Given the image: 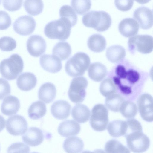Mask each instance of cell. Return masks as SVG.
<instances>
[{
	"label": "cell",
	"mask_w": 153,
	"mask_h": 153,
	"mask_svg": "<svg viewBox=\"0 0 153 153\" xmlns=\"http://www.w3.org/2000/svg\"><path fill=\"white\" fill-rule=\"evenodd\" d=\"M134 0H115L114 3L116 8L122 11H127L132 7Z\"/></svg>",
	"instance_id": "42"
},
{
	"label": "cell",
	"mask_w": 153,
	"mask_h": 153,
	"mask_svg": "<svg viewBox=\"0 0 153 153\" xmlns=\"http://www.w3.org/2000/svg\"><path fill=\"white\" fill-rule=\"evenodd\" d=\"M37 79L36 76L30 72H24L18 78L16 84L18 88L24 91H28L36 86Z\"/></svg>",
	"instance_id": "19"
},
{
	"label": "cell",
	"mask_w": 153,
	"mask_h": 153,
	"mask_svg": "<svg viewBox=\"0 0 153 153\" xmlns=\"http://www.w3.org/2000/svg\"><path fill=\"white\" fill-rule=\"evenodd\" d=\"M24 6L28 14L35 16L42 12L44 4L42 0H25L24 2Z\"/></svg>",
	"instance_id": "30"
},
{
	"label": "cell",
	"mask_w": 153,
	"mask_h": 153,
	"mask_svg": "<svg viewBox=\"0 0 153 153\" xmlns=\"http://www.w3.org/2000/svg\"><path fill=\"white\" fill-rule=\"evenodd\" d=\"M3 118V117L1 115H0V121Z\"/></svg>",
	"instance_id": "45"
},
{
	"label": "cell",
	"mask_w": 153,
	"mask_h": 153,
	"mask_svg": "<svg viewBox=\"0 0 153 153\" xmlns=\"http://www.w3.org/2000/svg\"><path fill=\"white\" fill-rule=\"evenodd\" d=\"M127 126L126 121L117 120L110 122L108 125L107 129L111 136L117 137L125 135Z\"/></svg>",
	"instance_id": "26"
},
{
	"label": "cell",
	"mask_w": 153,
	"mask_h": 153,
	"mask_svg": "<svg viewBox=\"0 0 153 153\" xmlns=\"http://www.w3.org/2000/svg\"><path fill=\"white\" fill-rule=\"evenodd\" d=\"M125 137L128 147L132 152H143L147 150L150 146L149 138L142 131L134 132Z\"/></svg>",
	"instance_id": "7"
},
{
	"label": "cell",
	"mask_w": 153,
	"mask_h": 153,
	"mask_svg": "<svg viewBox=\"0 0 153 153\" xmlns=\"http://www.w3.org/2000/svg\"><path fill=\"white\" fill-rule=\"evenodd\" d=\"M1 0H0V4H1Z\"/></svg>",
	"instance_id": "46"
},
{
	"label": "cell",
	"mask_w": 153,
	"mask_h": 153,
	"mask_svg": "<svg viewBox=\"0 0 153 153\" xmlns=\"http://www.w3.org/2000/svg\"><path fill=\"white\" fill-rule=\"evenodd\" d=\"M128 45L131 51L136 50L143 54L149 53L153 50V38L147 35H137L129 39Z\"/></svg>",
	"instance_id": "8"
},
{
	"label": "cell",
	"mask_w": 153,
	"mask_h": 153,
	"mask_svg": "<svg viewBox=\"0 0 153 153\" xmlns=\"http://www.w3.org/2000/svg\"><path fill=\"white\" fill-rule=\"evenodd\" d=\"M135 1L140 4H144L149 2L151 0H135Z\"/></svg>",
	"instance_id": "44"
},
{
	"label": "cell",
	"mask_w": 153,
	"mask_h": 153,
	"mask_svg": "<svg viewBox=\"0 0 153 153\" xmlns=\"http://www.w3.org/2000/svg\"><path fill=\"white\" fill-rule=\"evenodd\" d=\"M16 46V42L13 38L5 36L0 38V49L2 51H11L14 49Z\"/></svg>",
	"instance_id": "37"
},
{
	"label": "cell",
	"mask_w": 153,
	"mask_h": 153,
	"mask_svg": "<svg viewBox=\"0 0 153 153\" xmlns=\"http://www.w3.org/2000/svg\"><path fill=\"white\" fill-rule=\"evenodd\" d=\"M91 112L88 108L85 105L78 104L73 108L71 115L77 122L84 123L87 121L89 118Z\"/></svg>",
	"instance_id": "23"
},
{
	"label": "cell",
	"mask_w": 153,
	"mask_h": 153,
	"mask_svg": "<svg viewBox=\"0 0 153 153\" xmlns=\"http://www.w3.org/2000/svg\"><path fill=\"white\" fill-rule=\"evenodd\" d=\"M100 91L101 94L107 97L117 92V88L113 80L111 78L105 79L101 83Z\"/></svg>",
	"instance_id": "34"
},
{
	"label": "cell",
	"mask_w": 153,
	"mask_h": 153,
	"mask_svg": "<svg viewBox=\"0 0 153 153\" xmlns=\"http://www.w3.org/2000/svg\"><path fill=\"white\" fill-rule=\"evenodd\" d=\"M71 5L75 11L79 15H83L91 8V0H71Z\"/></svg>",
	"instance_id": "36"
},
{
	"label": "cell",
	"mask_w": 153,
	"mask_h": 153,
	"mask_svg": "<svg viewBox=\"0 0 153 153\" xmlns=\"http://www.w3.org/2000/svg\"><path fill=\"white\" fill-rule=\"evenodd\" d=\"M89 48L95 52L103 51L106 47V42L104 37L99 34H94L89 37L87 41Z\"/></svg>",
	"instance_id": "25"
},
{
	"label": "cell",
	"mask_w": 153,
	"mask_h": 153,
	"mask_svg": "<svg viewBox=\"0 0 153 153\" xmlns=\"http://www.w3.org/2000/svg\"><path fill=\"white\" fill-rule=\"evenodd\" d=\"M27 48L32 56L38 57L43 54L46 51L45 41L41 36L33 35L30 36L27 42Z\"/></svg>",
	"instance_id": "12"
},
{
	"label": "cell",
	"mask_w": 153,
	"mask_h": 153,
	"mask_svg": "<svg viewBox=\"0 0 153 153\" xmlns=\"http://www.w3.org/2000/svg\"><path fill=\"white\" fill-rule=\"evenodd\" d=\"M20 107V101L16 97L9 95L3 100L1 106V111L5 115L11 116L16 113Z\"/></svg>",
	"instance_id": "20"
},
{
	"label": "cell",
	"mask_w": 153,
	"mask_h": 153,
	"mask_svg": "<svg viewBox=\"0 0 153 153\" xmlns=\"http://www.w3.org/2000/svg\"><path fill=\"white\" fill-rule=\"evenodd\" d=\"M28 124L26 119L22 116L16 114L8 118L6 123L8 132L13 136L24 134L27 130Z\"/></svg>",
	"instance_id": "10"
},
{
	"label": "cell",
	"mask_w": 153,
	"mask_h": 153,
	"mask_svg": "<svg viewBox=\"0 0 153 153\" xmlns=\"http://www.w3.org/2000/svg\"><path fill=\"white\" fill-rule=\"evenodd\" d=\"M88 85V81L84 76L73 78L68 91V95L71 100L75 103L83 102L86 96L85 89Z\"/></svg>",
	"instance_id": "6"
},
{
	"label": "cell",
	"mask_w": 153,
	"mask_h": 153,
	"mask_svg": "<svg viewBox=\"0 0 153 153\" xmlns=\"http://www.w3.org/2000/svg\"><path fill=\"white\" fill-rule=\"evenodd\" d=\"M11 88L8 81L5 79L0 78V100H2L10 94Z\"/></svg>",
	"instance_id": "43"
},
{
	"label": "cell",
	"mask_w": 153,
	"mask_h": 153,
	"mask_svg": "<svg viewBox=\"0 0 153 153\" xmlns=\"http://www.w3.org/2000/svg\"><path fill=\"white\" fill-rule=\"evenodd\" d=\"M72 27L68 21L60 18L48 23L45 27L44 32L49 39L65 41L69 37Z\"/></svg>",
	"instance_id": "2"
},
{
	"label": "cell",
	"mask_w": 153,
	"mask_h": 153,
	"mask_svg": "<svg viewBox=\"0 0 153 153\" xmlns=\"http://www.w3.org/2000/svg\"></svg>",
	"instance_id": "47"
},
{
	"label": "cell",
	"mask_w": 153,
	"mask_h": 153,
	"mask_svg": "<svg viewBox=\"0 0 153 153\" xmlns=\"http://www.w3.org/2000/svg\"><path fill=\"white\" fill-rule=\"evenodd\" d=\"M108 121V112L105 106L100 104L95 105L92 110L90 120L92 128L97 131H104Z\"/></svg>",
	"instance_id": "5"
},
{
	"label": "cell",
	"mask_w": 153,
	"mask_h": 153,
	"mask_svg": "<svg viewBox=\"0 0 153 153\" xmlns=\"http://www.w3.org/2000/svg\"><path fill=\"white\" fill-rule=\"evenodd\" d=\"M23 68L24 62L21 57L17 54H13L1 61L0 73L6 79L13 80L22 72Z\"/></svg>",
	"instance_id": "3"
},
{
	"label": "cell",
	"mask_w": 153,
	"mask_h": 153,
	"mask_svg": "<svg viewBox=\"0 0 153 153\" xmlns=\"http://www.w3.org/2000/svg\"><path fill=\"white\" fill-rule=\"evenodd\" d=\"M45 104L40 101L33 102L30 106L28 111L29 117L33 120H37L43 117L46 114Z\"/></svg>",
	"instance_id": "29"
},
{
	"label": "cell",
	"mask_w": 153,
	"mask_h": 153,
	"mask_svg": "<svg viewBox=\"0 0 153 153\" xmlns=\"http://www.w3.org/2000/svg\"><path fill=\"white\" fill-rule=\"evenodd\" d=\"M55 85L51 82H46L40 87L38 93L39 100L46 103L52 102L55 99L56 94Z\"/></svg>",
	"instance_id": "21"
},
{
	"label": "cell",
	"mask_w": 153,
	"mask_h": 153,
	"mask_svg": "<svg viewBox=\"0 0 153 153\" xmlns=\"http://www.w3.org/2000/svg\"><path fill=\"white\" fill-rule=\"evenodd\" d=\"M23 1V0H2L3 5L8 11L14 12L21 8Z\"/></svg>",
	"instance_id": "38"
},
{
	"label": "cell",
	"mask_w": 153,
	"mask_h": 153,
	"mask_svg": "<svg viewBox=\"0 0 153 153\" xmlns=\"http://www.w3.org/2000/svg\"><path fill=\"white\" fill-rule=\"evenodd\" d=\"M72 52L70 45L66 42H60L53 47L52 54L61 60H64L68 58Z\"/></svg>",
	"instance_id": "28"
},
{
	"label": "cell",
	"mask_w": 153,
	"mask_h": 153,
	"mask_svg": "<svg viewBox=\"0 0 153 153\" xmlns=\"http://www.w3.org/2000/svg\"><path fill=\"white\" fill-rule=\"evenodd\" d=\"M11 24V17L6 11H0V30H4L8 29Z\"/></svg>",
	"instance_id": "41"
},
{
	"label": "cell",
	"mask_w": 153,
	"mask_h": 153,
	"mask_svg": "<svg viewBox=\"0 0 153 153\" xmlns=\"http://www.w3.org/2000/svg\"><path fill=\"white\" fill-rule=\"evenodd\" d=\"M29 147L22 142L13 143L8 148V153L24 152L28 153L30 152Z\"/></svg>",
	"instance_id": "40"
},
{
	"label": "cell",
	"mask_w": 153,
	"mask_h": 153,
	"mask_svg": "<svg viewBox=\"0 0 153 153\" xmlns=\"http://www.w3.org/2000/svg\"><path fill=\"white\" fill-rule=\"evenodd\" d=\"M119 111L125 117L131 118L137 114V107L136 104L132 101H124L120 106Z\"/></svg>",
	"instance_id": "31"
},
{
	"label": "cell",
	"mask_w": 153,
	"mask_h": 153,
	"mask_svg": "<svg viewBox=\"0 0 153 153\" xmlns=\"http://www.w3.org/2000/svg\"><path fill=\"white\" fill-rule=\"evenodd\" d=\"M40 63L43 69L51 73H57L62 68L60 59L53 55L45 54L41 56L40 58Z\"/></svg>",
	"instance_id": "14"
},
{
	"label": "cell",
	"mask_w": 153,
	"mask_h": 153,
	"mask_svg": "<svg viewBox=\"0 0 153 153\" xmlns=\"http://www.w3.org/2000/svg\"><path fill=\"white\" fill-rule=\"evenodd\" d=\"M106 97L105 105L107 107L114 112L119 111L120 106L124 101L123 98L118 94H113Z\"/></svg>",
	"instance_id": "32"
},
{
	"label": "cell",
	"mask_w": 153,
	"mask_h": 153,
	"mask_svg": "<svg viewBox=\"0 0 153 153\" xmlns=\"http://www.w3.org/2000/svg\"><path fill=\"white\" fill-rule=\"evenodd\" d=\"M36 25L34 19L31 16L25 15L18 17L13 25L14 31L22 36L30 35L34 31Z\"/></svg>",
	"instance_id": "9"
},
{
	"label": "cell",
	"mask_w": 153,
	"mask_h": 153,
	"mask_svg": "<svg viewBox=\"0 0 153 153\" xmlns=\"http://www.w3.org/2000/svg\"><path fill=\"white\" fill-rule=\"evenodd\" d=\"M133 17L142 29L147 30L152 26L153 13L149 8L144 6L137 8L134 12Z\"/></svg>",
	"instance_id": "13"
},
{
	"label": "cell",
	"mask_w": 153,
	"mask_h": 153,
	"mask_svg": "<svg viewBox=\"0 0 153 153\" xmlns=\"http://www.w3.org/2000/svg\"><path fill=\"white\" fill-rule=\"evenodd\" d=\"M90 59L86 53L79 52L68 59L65 65L67 74L71 77L83 75L87 70Z\"/></svg>",
	"instance_id": "4"
},
{
	"label": "cell",
	"mask_w": 153,
	"mask_h": 153,
	"mask_svg": "<svg viewBox=\"0 0 153 153\" xmlns=\"http://www.w3.org/2000/svg\"><path fill=\"white\" fill-rule=\"evenodd\" d=\"M107 153H130L126 147L117 140L112 139L106 143L105 147Z\"/></svg>",
	"instance_id": "35"
},
{
	"label": "cell",
	"mask_w": 153,
	"mask_h": 153,
	"mask_svg": "<svg viewBox=\"0 0 153 153\" xmlns=\"http://www.w3.org/2000/svg\"><path fill=\"white\" fill-rule=\"evenodd\" d=\"M138 109L140 114L145 120L153 121V97L150 94L145 93L141 95L137 100Z\"/></svg>",
	"instance_id": "11"
},
{
	"label": "cell",
	"mask_w": 153,
	"mask_h": 153,
	"mask_svg": "<svg viewBox=\"0 0 153 153\" xmlns=\"http://www.w3.org/2000/svg\"><path fill=\"white\" fill-rule=\"evenodd\" d=\"M71 109L70 105L67 101L59 100L53 104L51 106V111L52 115L55 118L64 120L69 116Z\"/></svg>",
	"instance_id": "17"
},
{
	"label": "cell",
	"mask_w": 153,
	"mask_h": 153,
	"mask_svg": "<svg viewBox=\"0 0 153 153\" xmlns=\"http://www.w3.org/2000/svg\"><path fill=\"white\" fill-rule=\"evenodd\" d=\"M63 148L67 153H79L82 151L84 144L82 140L77 137H71L66 139Z\"/></svg>",
	"instance_id": "24"
},
{
	"label": "cell",
	"mask_w": 153,
	"mask_h": 153,
	"mask_svg": "<svg viewBox=\"0 0 153 153\" xmlns=\"http://www.w3.org/2000/svg\"><path fill=\"white\" fill-rule=\"evenodd\" d=\"M81 129L80 125L73 120H67L60 123L58 128L59 133L64 137L77 135Z\"/></svg>",
	"instance_id": "18"
},
{
	"label": "cell",
	"mask_w": 153,
	"mask_h": 153,
	"mask_svg": "<svg viewBox=\"0 0 153 153\" xmlns=\"http://www.w3.org/2000/svg\"><path fill=\"white\" fill-rule=\"evenodd\" d=\"M90 78L95 82L102 81L107 74V69L103 64L99 62L91 64L88 70Z\"/></svg>",
	"instance_id": "22"
},
{
	"label": "cell",
	"mask_w": 153,
	"mask_h": 153,
	"mask_svg": "<svg viewBox=\"0 0 153 153\" xmlns=\"http://www.w3.org/2000/svg\"><path fill=\"white\" fill-rule=\"evenodd\" d=\"M126 55L125 49L119 45H114L107 48L106 56L108 60L112 63L118 62L125 57Z\"/></svg>",
	"instance_id": "27"
},
{
	"label": "cell",
	"mask_w": 153,
	"mask_h": 153,
	"mask_svg": "<svg viewBox=\"0 0 153 153\" xmlns=\"http://www.w3.org/2000/svg\"><path fill=\"white\" fill-rule=\"evenodd\" d=\"M59 14L61 18L68 21L72 27L76 24L77 16L74 9L70 6L68 5L62 6L60 9Z\"/></svg>",
	"instance_id": "33"
},
{
	"label": "cell",
	"mask_w": 153,
	"mask_h": 153,
	"mask_svg": "<svg viewBox=\"0 0 153 153\" xmlns=\"http://www.w3.org/2000/svg\"><path fill=\"white\" fill-rule=\"evenodd\" d=\"M139 24L132 18H126L121 20L118 25V29L120 33L126 37H130L135 36L138 31Z\"/></svg>",
	"instance_id": "15"
},
{
	"label": "cell",
	"mask_w": 153,
	"mask_h": 153,
	"mask_svg": "<svg viewBox=\"0 0 153 153\" xmlns=\"http://www.w3.org/2000/svg\"><path fill=\"white\" fill-rule=\"evenodd\" d=\"M82 21L86 27L94 28L100 32L107 30L111 26L112 21L110 15L106 12L91 11L84 15Z\"/></svg>",
	"instance_id": "1"
},
{
	"label": "cell",
	"mask_w": 153,
	"mask_h": 153,
	"mask_svg": "<svg viewBox=\"0 0 153 153\" xmlns=\"http://www.w3.org/2000/svg\"><path fill=\"white\" fill-rule=\"evenodd\" d=\"M22 138L23 142L27 145L36 146L42 142L44 136L41 129L36 127H31L22 136Z\"/></svg>",
	"instance_id": "16"
},
{
	"label": "cell",
	"mask_w": 153,
	"mask_h": 153,
	"mask_svg": "<svg viewBox=\"0 0 153 153\" xmlns=\"http://www.w3.org/2000/svg\"><path fill=\"white\" fill-rule=\"evenodd\" d=\"M126 121L127 126L125 135L132 133L142 131V128L140 123L135 119H131Z\"/></svg>",
	"instance_id": "39"
}]
</instances>
